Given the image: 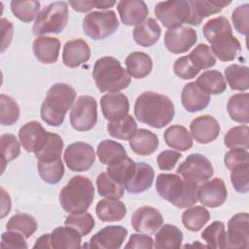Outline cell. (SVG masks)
<instances>
[{"label":"cell","mask_w":249,"mask_h":249,"mask_svg":"<svg viewBox=\"0 0 249 249\" xmlns=\"http://www.w3.org/2000/svg\"><path fill=\"white\" fill-rule=\"evenodd\" d=\"M202 239L211 248H227V234L225 225L221 221H214L201 233Z\"/></svg>","instance_id":"obj_43"},{"label":"cell","mask_w":249,"mask_h":249,"mask_svg":"<svg viewBox=\"0 0 249 249\" xmlns=\"http://www.w3.org/2000/svg\"><path fill=\"white\" fill-rule=\"evenodd\" d=\"M134 168H135V162L130 158L126 157L125 159H124L123 160L117 163L108 165L106 171L112 179L125 186L126 182L131 177Z\"/></svg>","instance_id":"obj_49"},{"label":"cell","mask_w":249,"mask_h":249,"mask_svg":"<svg viewBox=\"0 0 249 249\" xmlns=\"http://www.w3.org/2000/svg\"><path fill=\"white\" fill-rule=\"evenodd\" d=\"M92 78L101 92H119L126 89L131 82L127 70L113 56H103L95 61Z\"/></svg>","instance_id":"obj_4"},{"label":"cell","mask_w":249,"mask_h":249,"mask_svg":"<svg viewBox=\"0 0 249 249\" xmlns=\"http://www.w3.org/2000/svg\"><path fill=\"white\" fill-rule=\"evenodd\" d=\"M126 235L127 230L124 227L107 226L91 236L88 247L101 249H119L122 247Z\"/></svg>","instance_id":"obj_16"},{"label":"cell","mask_w":249,"mask_h":249,"mask_svg":"<svg viewBox=\"0 0 249 249\" xmlns=\"http://www.w3.org/2000/svg\"><path fill=\"white\" fill-rule=\"evenodd\" d=\"M228 197V191L221 178L202 182L197 189V198L204 206L215 208L223 205Z\"/></svg>","instance_id":"obj_15"},{"label":"cell","mask_w":249,"mask_h":249,"mask_svg":"<svg viewBox=\"0 0 249 249\" xmlns=\"http://www.w3.org/2000/svg\"><path fill=\"white\" fill-rule=\"evenodd\" d=\"M209 220L210 213L203 206H190L182 214V223L191 231H200Z\"/></svg>","instance_id":"obj_37"},{"label":"cell","mask_w":249,"mask_h":249,"mask_svg":"<svg viewBox=\"0 0 249 249\" xmlns=\"http://www.w3.org/2000/svg\"><path fill=\"white\" fill-rule=\"evenodd\" d=\"M107 131L116 139L130 140L137 131V124L132 116L127 115L120 121L109 122Z\"/></svg>","instance_id":"obj_38"},{"label":"cell","mask_w":249,"mask_h":249,"mask_svg":"<svg viewBox=\"0 0 249 249\" xmlns=\"http://www.w3.org/2000/svg\"><path fill=\"white\" fill-rule=\"evenodd\" d=\"M38 228L36 219L26 213H18L13 215L6 224V229L16 231L24 235L25 238L30 237Z\"/></svg>","instance_id":"obj_42"},{"label":"cell","mask_w":249,"mask_h":249,"mask_svg":"<svg viewBox=\"0 0 249 249\" xmlns=\"http://www.w3.org/2000/svg\"><path fill=\"white\" fill-rule=\"evenodd\" d=\"M191 62L199 71L213 67L216 63V57L211 49L206 44H198L188 55Z\"/></svg>","instance_id":"obj_46"},{"label":"cell","mask_w":249,"mask_h":249,"mask_svg":"<svg viewBox=\"0 0 249 249\" xmlns=\"http://www.w3.org/2000/svg\"><path fill=\"white\" fill-rule=\"evenodd\" d=\"M130 223L136 231L152 234L163 225V217L155 207L142 206L134 211Z\"/></svg>","instance_id":"obj_14"},{"label":"cell","mask_w":249,"mask_h":249,"mask_svg":"<svg viewBox=\"0 0 249 249\" xmlns=\"http://www.w3.org/2000/svg\"><path fill=\"white\" fill-rule=\"evenodd\" d=\"M89 57V46L83 39H74L65 43L62 52V61L65 66L76 68L87 62Z\"/></svg>","instance_id":"obj_20"},{"label":"cell","mask_w":249,"mask_h":249,"mask_svg":"<svg viewBox=\"0 0 249 249\" xmlns=\"http://www.w3.org/2000/svg\"><path fill=\"white\" fill-rule=\"evenodd\" d=\"M49 136V131H47L43 125L36 122L31 121L23 124L18 131V138L23 149L28 153L38 152Z\"/></svg>","instance_id":"obj_17"},{"label":"cell","mask_w":249,"mask_h":249,"mask_svg":"<svg viewBox=\"0 0 249 249\" xmlns=\"http://www.w3.org/2000/svg\"><path fill=\"white\" fill-rule=\"evenodd\" d=\"M193 10V25L200 24L204 18L220 13L224 7L231 4V1L217 0H190Z\"/></svg>","instance_id":"obj_32"},{"label":"cell","mask_w":249,"mask_h":249,"mask_svg":"<svg viewBox=\"0 0 249 249\" xmlns=\"http://www.w3.org/2000/svg\"><path fill=\"white\" fill-rule=\"evenodd\" d=\"M93 198V184L88 177L82 175L73 176L59 193L60 206L69 214L87 211Z\"/></svg>","instance_id":"obj_5"},{"label":"cell","mask_w":249,"mask_h":249,"mask_svg":"<svg viewBox=\"0 0 249 249\" xmlns=\"http://www.w3.org/2000/svg\"><path fill=\"white\" fill-rule=\"evenodd\" d=\"M64 224L75 229L82 236H85L91 231L95 221L90 213L85 211L81 213H70L65 219Z\"/></svg>","instance_id":"obj_50"},{"label":"cell","mask_w":249,"mask_h":249,"mask_svg":"<svg viewBox=\"0 0 249 249\" xmlns=\"http://www.w3.org/2000/svg\"><path fill=\"white\" fill-rule=\"evenodd\" d=\"M63 141L62 138L53 132H49V136L43 147L35 153V157L37 160L40 161H48L61 159V153L63 149Z\"/></svg>","instance_id":"obj_41"},{"label":"cell","mask_w":249,"mask_h":249,"mask_svg":"<svg viewBox=\"0 0 249 249\" xmlns=\"http://www.w3.org/2000/svg\"><path fill=\"white\" fill-rule=\"evenodd\" d=\"M125 248H145L150 249L154 247L153 238L147 233H133L130 235Z\"/></svg>","instance_id":"obj_59"},{"label":"cell","mask_w":249,"mask_h":249,"mask_svg":"<svg viewBox=\"0 0 249 249\" xmlns=\"http://www.w3.org/2000/svg\"><path fill=\"white\" fill-rule=\"evenodd\" d=\"M75 98L76 90L70 85L64 83L53 85L41 106L42 120L51 126H60L66 113L73 106Z\"/></svg>","instance_id":"obj_3"},{"label":"cell","mask_w":249,"mask_h":249,"mask_svg":"<svg viewBox=\"0 0 249 249\" xmlns=\"http://www.w3.org/2000/svg\"><path fill=\"white\" fill-rule=\"evenodd\" d=\"M183 107L190 113H195L205 109L210 102V95L205 93L196 82H191L184 86L181 93Z\"/></svg>","instance_id":"obj_23"},{"label":"cell","mask_w":249,"mask_h":249,"mask_svg":"<svg viewBox=\"0 0 249 249\" xmlns=\"http://www.w3.org/2000/svg\"><path fill=\"white\" fill-rule=\"evenodd\" d=\"M32 49L35 57L40 62L53 64L56 62L58 58L60 41L54 37L39 36L33 41Z\"/></svg>","instance_id":"obj_24"},{"label":"cell","mask_w":249,"mask_h":249,"mask_svg":"<svg viewBox=\"0 0 249 249\" xmlns=\"http://www.w3.org/2000/svg\"><path fill=\"white\" fill-rule=\"evenodd\" d=\"M224 162L228 169L232 170L240 165L249 163V154L244 149H231L226 153Z\"/></svg>","instance_id":"obj_56"},{"label":"cell","mask_w":249,"mask_h":249,"mask_svg":"<svg viewBox=\"0 0 249 249\" xmlns=\"http://www.w3.org/2000/svg\"><path fill=\"white\" fill-rule=\"evenodd\" d=\"M198 185L182 179L179 174L160 173L156 180V190L160 196L178 208L193 206L198 200Z\"/></svg>","instance_id":"obj_2"},{"label":"cell","mask_w":249,"mask_h":249,"mask_svg":"<svg viewBox=\"0 0 249 249\" xmlns=\"http://www.w3.org/2000/svg\"><path fill=\"white\" fill-rule=\"evenodd\" d=\"M102 114L109 122L120 121L127 116L129 102L126 95L121 92L106 93L100 98Z\"/></svg>","instance_id":"obj_18"},{"label":"cell","mask_w":249,"mask_h":249,"mask_svg":"<svg viewBox=\"0 0 249 249\" xmlns=\"http://www.w3.org/2000/svg\"><path fill=\"white\" fill-rule=\"evenodd\" d=\"M11 210V198L9 194L1 188V218L3 219Z\"/></svg>","instance_id":"obj_62"},{"label":"cell","mask_w":249,"mask_h":249,"mask_svg":"<svg viewBox=\"0 0 249 249\" xmlns=\"http://www.w3.org/2000/svg\"><path fill=\"white\" fill-rule=\"evenodd\" d=\"M231 20L233 23L234 29L242 34L247 36L248 34V22H249V5L242 4L237 6L231 15Z\"/></svg>","instance_id":"obj_54"},{"label":"cell","mask_w":249,"mask_h":249,"mask_svg":"<svg viewBox=\"0 0 249 249\" xmlns=\"http://www.w3.org/2000/svg\"><path fill=\"white\" fill-rule=\"evenodd\" d=\"M19 106L15 99L6 94L0 95V123L3 125H12L19 119Z\"/></svg>","instance_id":"obj_47"},{"label":"cell","mask_w":249,"mask_h":249,"mask_svg":"<svg viewBox=\"0 0 249 249\" xmlns=\"http://www.w3.org/2000/svg\"><path fill=\"white\" fill-rule=\"evenodd\" d=\"M211 51L221 61H231L241 51L239 41L232 33L223 34L215 38L211 43Z\"/></svg>","instance_id":"obj_25"},{"label":"cell","mask_w":249,"mask_h":249,"mask_svg":"<svg viewBox=\"0 0 249 249\" xmlns=\"http://www.w3.org/2000/svg\"><path fill=\"white\" fill-rule=\"evenodd\" d=\"M231 182L237 193L246 194L249 191V163L231 170Z\"/></svg>","instance_id":"obj_53"},{"label":"cell","mask_w":249,"mask_h":249,"mask_svg":"<svg viewBox=\"0 0 249 249\" xmlns=\"http://www.w3.org/2000/svg\"><path fill=\"white\" fill-rule=\"evenodd\" d=\"M155 15L162 25L168 29L193 25V11L190 0H170L159 2L155 6Z\"/></svg>","instance_id":"obj_7"},{"label":"cell","mask_w":249,"mask_h":249,"mask_svg":"<svg viewBox=\"0 0 249 249\" xmlns=\"http://www.w3.org/2000/svg\"><path fill=\"white\" fill-rule=\"evenodd\" d=\"M225 76L231 89L245 91L249 89V68L247 66L231 64L225 69Z\"/></svg>","instance_id":"obj_39"},{"label":"cell","mask_w":249,"mask_h":249,"mask_svg":"<svg viewBox=\"0 0 249 249\" xmlns=\"http://www.w3.org/2000/svg\"><path fill=\"white\" fill-rule=\"evenodd\" d=\"M177 174L189 182L199 184L207 181L214 174V169L210 160L203 155L195 153L187 159L177 168Z\"/></svg>","instance_id":"obj_10"},{"label":"cell","mask_w":249,"mask_h":249,"mask_svg":"<svg viewBox=\"0 0 249 249\" xmlns=\"http://www.w3.org/2000/svg\"><path fill=\"white\" fill-rule=\"evenodd\" d=\"M67 167L74 172L89 170L95 161L93 148L86 142H74L67 146L63 155Z\"/></svg>","instance_id":"obj_11"},{"label":"cell","mask_w":249,"mask_h":249,"mask_svg":"<svg viewBox=\"0 0 249 249\" xmlns=\"http://www.w3.org/2000/svg\"><path fill=\"white\" fill-rule=\"evenodd\" d=\"M175 114L174 104L171 99L155 91H144L136 99L134 104L135 118L154 128L166 126Z\"/></svg>","instance_id":"obj_1"},{"label":"cell","mask_w":249,"mask_h":249,"mask_svg":"<svg viewBox=\"0 0 249 249\" xmlns=\"http://www.w3.org/2000/svg\"><path fill=\"white\" fill-rule=\"evenodd\" d=\"M40 6V2L36 0H14L11 2L13 14L23 22H30L37 18Z\"/></svg>","instance_id":"obj_45"},{"label":"cell","mask_w":249,"mask_h":249,"mask_svg":"<svg viewBox=\"0 0 249 249\" xmlns=\"http://www.w3.org/2000/svg\"><path fill=\"white\" fill-rule=\"evenodd\" d=\"M68 3L56 1L49 4L39 12L32 27V32L36 36L44 34L60 33L68 21Z\"/></svg>","instance_id":"obj_6"},{"label":"cell","mask_w":249,"mask_h":249,"mask_svg":"<svg viewBox=\"0 0 249 249\" xmlns=\"http://www.w3.org/2000/svg\"><path fill=\"white\" fill-rule=\"evenodd\" d=\"M174 73L183 80H190L195 78L199 70L194 66L188 55L177 58L173 65Z\"/></svg>","instance_id":"obj_55"},{"label":"cell","mask_w":249,"mask_h":249,"mask_svg":"<svg viewBox=\"0 0 249 249\" xmlns=\"http://www.w3.org/2000/svg\"><path fill=\"white\" fill-rule=\"evenodd\" d=\"M0 23H1V30H2L1 53H3L11 44L13 34H14V25L10 20H8L6 18H1Z\"/></svg>","instance_id":"obj_60"},{"label":"cell","mask_w":249,"mask_h":249,"mask_svg":"<svg viewBox=\"0 0 249 249\" xmlns=\"http://www.w3.org/2000/svg\"><path fill=\"white\" fill-rule=\"evenodd\" d=\"M38 174L48 184H57L64 176V164L61 159L37 162Z\"/></svg>","instance_id":"obj_40"},{"label":"cell","mask_w":249,"mask_h":249,"mask_svg":"<svg viewBox=\"0 0 249 249\" xmlns=\"http://www.w3.org/2000/svg\"><path fill=\"white\" fill-rule=\"evenodd\" d=\"M183 241V233L179 228L171 224L163 225L155 235L154 247L159 249L180 248Z\"/></svg>","instance_id":"obj_35"},{"label":"cell","mask_w":249,"mask_h":249,"mask_svg":"<svg viewBox=\"0 0 249 249\" xmlns=\"http://www.w3.org/2000/svg\"><path fill=\"white\" fill-rule=\"evenodd\" d=\"M52 248L51 246V241H50V233H46L42 236H40L35 244H34V248Z\"/></svg>","instance_id":"obj_63"},{"label":"cell","mask_w":249,"mask_h":249,"mask_svg":"<svg viewBox=\"0 0 249 249\" xmlns=\"http://www.w3.org/2000/svg\"><path fill=\"white\" fill-rule=\"evenodd\" d=\"M155 171L146 162H135V168L124 188L129 194H140L149 190L154 182Z\"/></svg>","instance_id":"obj_22"},{"label":"cell","mask_w":249,"mask_h":249,"mask_svg":"<svg viewBox=\"0 0 249 249\" xmlns=\"http://www.w3.org/2000/svg\"><path fill=\"white\" fill-rule=\"evenodd\" d=\"M227 110L231 120L239 124L249 122V94L240 92L231 95L227 103Z\"/></svg>","instance_id":"obj_33"},{"label":"cell","mask_w":249,"mask_h":249,"mask_svg":"<svg viewBox=\"0 0 249 249\" xmlns=\"http://www.w3.org/2000/svg\"><path fill=\"white\" fill-rule=\"evenodd\" d=\"M227 248L249 247V215L241 212L233 215L228 223Z\"/></svg>","instance_id":"obj_12"},{"label":"cell","mask_w":249,"mask_h":249,"mask_svg":"<svg viewBox=\"0 0 249 249\" xmlns=\"http://www.w3.org/2000/svg\"><path fill=\"white\" fill-rule=\"evenodd\" d=\"M161 34V29L153 18H148L143 22L136 25L133 29L132 35L136 44L141 47L149 48L155 45Z\"/></svg>","instance_id":"obj_26"},{"label":"cell","mask_w":249,"mask_h":249,"mask_svg":"<svg viewBox=\"0 0 249 249\" xmlns=\"http://www.w3.org/2000/svg\"><path fill=\"white\" fill-rule=\"evenodd\" d=\"M165 143L176 150L188 151L193 146V138L188 129L179 124H174L165 129L163 133Z\"/></svg>","instance_id":"obj_34"},{"label":"cell","mask_w":249,"mask_h":249,"mask_svg":"<svg viewBox=\"0 0 249 249\" xmlns=\"http://www.w3.org/2000/svg\"><path fill=\"white\" fill-rule=\"evenodd\" d=\"M1 248H19L26 249L28 247L24 235L16 231H5L1 234Z\"/></svg>","instance_id":"obj_57"},{"label":"cell","mask_w":249,"mask_h":249,"mask_svg":"<svg viewBox=\"0 0 249 249\" xmlns=\"http://www.w3.org/2000/svg\"><path fill=\"white\" fill-rule=\"evenodd\" d=\"M224 143L230 149H244L249 148V127L237 125L231 128L225 135Z\"/></svg>","instance_id":"obj_48"},{"label":"cell","mask_w":249,"mask_h":249,"mask_svg":"<svg viewBox=\"0 0 249 249\" xmlns=\"http://www.w3.org/2000/svg\"><path fill=\"white\" fill-rule=\"evenodd\" d=\"M95 213L102 222H118L123 220L126 215V207L119 199L106 198L97 202Z\"/></svg>","instance_id":"obj_28"},{"label":"cell","mask_w":249,"mask_h":249,"mask_svg":"<svg viewBox=\"0 0 249 249\" xmlns=\"http://www.w3.org/2000/svg\"><path fill=\"white\" fill-rule=\"evenodd\" d=\"M1 152H2V163L3 171L5 166L11 160L17 159L20 154V145L14 134L5 133L0 137Z\"/></svg>","instance_id":"obj_52"},{"label":"cell","mask_w":249,"mask_h":249,"mask_svg":"<svg viewBox=\"0 0 249 249\" xmlns=\"http://www.w3.org/2000/svg\"><path fill=\"white\" fill-rule=\"evenodd\" d=\"M196 84L207 94H221L227 89L224 76L218 70L204 71L196 81Z\"/></svg>","instance_id":"obj_36"},{"label":"cell","mask_w":249,"mask_h":249,"mask_svg":"<svg viewBox=\"0 0 249 249\" xmlns=\"http://www.w3.org/2000/svg\"><path fill=\"white\" fill-rule=\"evenodd\" d=\"M203 36L207 40V42L211 43L215 38L227 34L232 33V28L231 26L230 21L225 17H218L211 18L208 20L202 29Z\"/></svg>","instance_id":"obj_51"},{"label":"cell","mask_w":249,"mask_h":249,"mask_svg":"<svg viewBox=\"0 0 249 249\" xmlns=\"http://www.w3.org/2000/svg\"><path fill=\"white\" fill-rule=\"evenodd\" d=\"M125 65L128 74L135 79L147 77L153 69L152 58L143 52H133L125 58Z\"/></svg>","instance_id":"obj_30"},{"label":"cell","mask_w":249,"mask_h":249,"mask_svg":"<svg viewBox=\"0 0 249 249\" xmlns=\"http://www.w3.org/2000/svg\"><path fill=\"white\" fill-rule=\"evenodd\" d=\"M72 127L78 131L92 129L97 123V104L89 95H81L74 102L69 116Z\"/></svg>","instance_id":"obj_9"},{"label":"cell","mask_w":249,"mask_h":249,"mask_svg":"<svg viewBox=\"0 0 249 249\" xmlns=\"http://www.w3.org/2000/svg\"><path fill=\"white\" fill-rule=\"evenodd\" d=\"M119 27L116 13L112 10L91 12L83 19V29L87 36L93 40H103L113 35Z\"/></svg>","instance_id":"obj_8"},{"label":"cell","mask_w":249,"mask_h":249,"mask_svg":"<svg viewBox=\"0 0 249 249\" xmlns=\"http://www.w3.org/2000/svg\"><path fill=\"white\" fill-rule=\"evenodd\" d=\"M190 129L193 138L200 144L213 142L220 133L218 121L209 115L199 116L191 122Z\"/></svg>","instance_id":"obj_19"},{"label":"cell","mask_w":249,"mask_h":249,"mask_svg":"<svg viewBox=\"0 0 249 249\" xmlns=\"http://www.w3.org/2000/svg\"><path fill=\"white\" fill-rule=\"evenodd\" d=\"M96 187L99 196L106 198L119 199L124 193V186L112 179L107 172H102L97 176Z\"/></svg>","instance_id":"obj_44"},{"label":"cell","mask_w":249,"mask_h":249,"mask_svg":"<svg viewBox=\"0 0 249 249\" xmlns=\"http://www.w3.org/2000/svg\"><path fill=\"white\" fill-rule=\"evenodd\" d=\"M68 4L73 8L74 11L79 13L89 12L92 8L99 9V0H76L69 1Z\"/></svg>","instance_id":"obj_61"},{"label":"cell","mask_w":249,"mask_h":249,"mask_svg":"<svg viewBox=\"0 0 249 249\" xmlns=\"http://www.w3.org/2000/svg\"><path fill=\"white\" fill-rule=\"evenodd\" d=\"M82 235L71 227H58L50 233L52 248H79Z\"/></svg>","instance_id":"obj_29"},{"label":"cell","mask_w":249,"mask_h":249,"mask_svg":"<svg viewBox=\"0 0 249 249\" xmlns=\"http://www.w3.org/2000/svg\"><path fill=\"white\" fill-rule=\"evenodd\" d=\"M96 154L100 162L107 166L117 163L127 157L124 146L110 139H105L98 144Z\"/></svg>","instance_id":"obj_31"},{"label":"cell","mask_w":249,"mask_h":249,"mask_svg":"<svg viewBox=\"0 0 249 249\" xmlns=\"http://www.w3.org/2000/svg\"><path fill=\"white\" fill-rule=\"evenodd\" d=\"M182 158V155L173 150H164L158 155L157 162L160 170H171L176 165L177 161Z\"/></svg>","instance_id":"obj_58"},{"label":"cell","mask_w":249,"mask_h":249,"mask_svg":"<svg viewBox=\"0 0 249 249\" xmlns=\"http://www.w3.org/2000/svg\"><path fill=\"white\" fill-rule=\"evenodd\" d=\"M118 12L125 25H138L149 14L146 3L141 0H122L118 3Z\"/></svg>","instance_id":"obj_21"},{"label":"cell","mask_w":249,"mask_h":249,"mask_svg":"<svg viewBox=\"0 0 249 249\" xmlns=\"http://www.w3.org/2000/svg\"><path fill=\"white\" fill-rule=\"evenodd\" d=\"M197 41L196 31L189 26L168 29L164 34V45L172 53H183L189 51Z\"/></svg>","instance_id":"obj_13"},{"label":"cell","mask_w":249,"mask_h":249,"mask_svg":"<svg viewBox=\"0 0 249 249\" xmlns=\"http://www.w3.org/2000/svg\"><path fill=\"white\" fill-rule=\"evenodd\" d=\"M129 146L132 152L139 156H150L159 147V138L151 130L140 128L129 140Z\"/></svg>","instance_id":"obj_27"}]
</instances>
